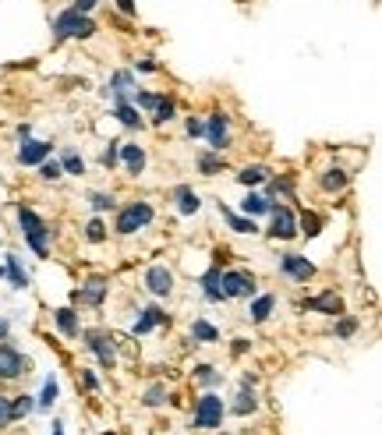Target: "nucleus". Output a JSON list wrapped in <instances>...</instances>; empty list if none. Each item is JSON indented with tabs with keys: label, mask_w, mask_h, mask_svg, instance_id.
<instances>
[{
	"label": "nucleus",
	"mask_w": 382,
	"mask_h": 435,
	"mask_svg": "<svg viewBox=\"0 0 382 435\" xmlns=\"http://www.w3.org/2000/svg\"><path fill=\"white\" fill-rule=\"evenodd\" d=\"M96 28H99V25H96L89 15L68 8V11H61V15L53 18V43H64V39H89Z\"/></svg>",
	"instance_id": "1"
},
{
	"label": "nucleus",
	"mask_w": 382,
	"mask_h": 435,
	"mask_svg": "<svg viewBox=\"0 0 382 435\" xmlns=\"http://www.w3.org/2000/svg\"><path fill=\"white\" fill-rule=\"evenodd\" d=\"M18 230L25 234V241H28V248L39 255V259H46L50 255V234H53V227H46L39 216L32 212V209H18Z\"/></svg>",
	"instance_id": "2"
},
{
	"label": "nucleus",
	"mask_w": 382,
	"mask_h": 435,
	"mask_svg": "<svg viewBox=\"0 0 382 435\" xmlns=\"http://www.w3.org/2000/svg\"><path fill=\"white\" fill-rule=\"evenodd\" d=\"M153 223V205L149 202H128L121 212H117V234L121 237H131V234H138L142 227H149Z\"/></svg>",
	"instance_id": "3"
},
{
	"label": "nucleus",
	"mask_w": 382,
	"mask_h": 435,
	"mask_svg": "<svg viewBox=\"0 0 382 435\" xmlns=\"http://www.w3.org/2000/svg\"><path fill=\"white\" fill-rule=\"evenodd\" d=\"M220 294H223V301L255 297V276L245 272V269H227V272H220Z\"/></svg>",
	"instance_id": "4"
},
{
	"label": "nucleus",
	"mask_w": 382,
	"mask_h": 435,
	"mask_svg": "<svg viewBox=\"0 0 382 435\" xmlns=\"http://www.w3.org/2000/svg\"><path fill=\"white\" fill-rule=\"evenodd\" d=\"M223 425V400L216 393H202L195 403V428H220Z\"/></svg>",
	"instance_id": "5"
},
{
	"label": "nucleus",
	"mask_w": 382,
	"mask_h": 435,
	"mask_svg": "<svg viewBox=\"0 0 382 435\" xmlns=\"http://www.w3.org/2000/svg\"><path fill=\"white\" fill-rule=\"evenodd\" d=\"M269 216H273V227H269V237H273V241H294V237H298V216H294V209L273 202Z\"/></svg>",
	"instance_id": "6"
},
{
	"label": "nucleus",
	"mask_w": 382,
	"mask_h": 435,
	"mask_svg": "<svg viewBox=\"0 0 382 435\" xmlns=\"http://www.w3.org/2000/svg\"><path fill=\"white\" fill-rule=\"evenodd\" d=\"M202 138L213 145V152H223L230 145V124L223 113H209V120L202 124Z\"/></svg>",
	"instance_id": "7"
},
{
	"label": "nucleus",
	"mask_w": 382,
	"mask_h": 435,
	"mask_svg": "<svg viewBox=\"0 0 382 435\" xmlns=\"http://www.w3.org/2000/svg\"><path fill=\"white\" fill-rule=\"evenodd\" d=\"M28 371V358L25 354H18L11 344H0V379H18V376H25Z\"/></svg>",
	"instance_id": "8"
},
{
	"label": "nucleus",
	"mask_w": 382,
	"mask_h": 435,
	"mask_svg": "<svg viewBox=\"0 0 382 435\" xmlns=\"http://www.w3.org/2000/svg\"><path fill=\"white\" fill-rule=\"evenodd\" d=\"M78 336L85 340V347L99 358L103 368H113V364H117V354H113V347H110V340H106L99 329H85V333H78Z\"/></svg>",
	"instance_id": "9"
},
{
	"label": "nucleus",
	"mask_w": 382,
	"mask_h": 435,
	"mask_svg": "<svg viewBox=\"0 0 382 435\" xmlns=\"http://www.w3.org/2000/svg\"><path fill=\"white\" fill-rule=\"evenodd\" d=\"M301 308L305 312H318V315H343V297L336 290H322V294L308 297Z\"/></svg>",
	"instance_id": "10"
},
{
	"label": "nucleus",
	"mask_w": 382,
	"mask_h": 435,
	"mask_svg": "<svg viewBox=\"0 0 382 435\" xmlns=\"http://www.w3.org/2000/svg\"><path fill=\"white\" fill-rule=\"evenodd\" d=\"M280 272L298 279V284H308V279L315 276V262H308L305 255H283L280 259Z\"/></svg>",
	"instance_id": "11"
},
{
	"label": "nucleus",
	"mask_w": 382,
	"mask_h": 435,
	"mask_svg": "<svg viewBox=\"0 0 382 435\" xmlns=\"http://www.w3.org/2000/svg\"><path fill=\"white\" fill-rule=\"evenodd\" d=\"M145 287H149V294H156V297H170L173 272L166 266H149V272H145Z\"/></svg>",
	"instance_id": "12"
},
{
	"label": "nucleus",
	"mask_w": 382,
	"mask_h": 435,
	"mask_svg": "<svg viewBox=\"0 0 382 435\" xmlns=\"http://www.w3.org/2000/svg\"><path fill=\"white\" fill-rule=\"evenodd\" d=\"M106 290H110L106 276H89V279H85V284H82L78 297H82V304H89V308H99V304L106 301Z\"/></svg>",
	"instance_id": "13"
},
{
	"label": "nucleus",
	"mask_w": 382,
	"mask_h": 435,
	"mask_svg": "<svg viewBox=\"0 0 382 435\" xmlns=\"http://www.w3.org/2000/svg\"><path fill=\"white\" fill-rule=\"evenodd\" d=\"M50 149H53L50 142H36V138H32V142H21V145H18V163H21V167H39V163L50 156Z\"/></svg>",
	"instance_id": "14"
},
{
	"label": "nucleus",
	"mask_w": 382,
	"mask_h": 435,
	"mask_svg": "<svg viewBox=\"0 0 382 435\" xmlns=\"http://www.w3.org/2000/svg\"><path fill=\"white\" fill-rule=\"evenodd\" d=\"M117 163H124L128 174H142V170H145V149L135 145V142H124V145H121V156H117Z\"/></svg>",
	"instance_id": "15"
},
{
	"label": "nucleus",
	"mask_w": 382,
	"mask_h": 435,
	"mask_svg": "<svg viewBox=\"0 0 382 435\" xmlns=\"http://www.w3.org/2000/svg\"><path fill=\"white\" fill-rule=\"evenodd\" d=\"M170 319H166V312H160V308L153 304V308H142V315H138V322H135V336H142V333H149V329H156V326H166Z\"/></svg>",
	"instance_id": "16"
},
{
	"label": "nucleus",
	"mask_w": 382,
	"mask_h": 435,
	"mask_svg": "<svg viewBox=\"0 0 382 435\" xmlns=\"http://www.w3.org/2000/svg\"><path fill=\"white\" fill-rule=\"evenodd\" d=\"M347 181H350V170H347V167H330V170H322V177H318L322 192H343Z\"/></svg>",
	"instance_id": "17"
},
{
	"label": "nucleus",
	"mask_w": 382,
	"mask_h": 435,
	"mask_svg": "<svg viewBox=\"0 0 382 435\" xmlns=\"http://www.w3.org/2000/svg\"><path fill=\"white\" fill-rule=\"evenodd\" d=\"M173 202H178V212L181 216H195L202 209V198L195 195V188H188V184H181L178 192H173Z\"/></svg>",
	"instance_id": "18"
},
{
	"label": "nucleus",
	"mask_w": 382,
	"mask_h": 435,
	"mask_svg": "<svg viewBox=\"0 0 382 435\" xmlns=\"http://www.w3.org/2000/svg\"><path fill=\"white\" fill-rule=\"evenodd\" d=\"M220 212H223V220L230 223L233 234H258V223L251 220V216H238V212H230L223 202H220Z\"/></svg>",
	"instance_id": "19"
},
{
	"label": "nucleus",
	"mask_w": 382,
	"mask_h": 435,
	"mask_svg": "<svg viewBox=\"0 0 382 435\" xmlns=\"http://www.w3.org/2000/svg\"><path fill=\"white\" fill-rule=\"evenodd\" d=\"M273 308H276V297H273V294H262V297H255V301H251L248 319H251V322H266V319L273 315Z\"/></svg>",
	"instance_id": "20"
},
{
	"label": "nucleus",
	"mask_w": 382,
	"mask_h": 435,
	"mask_svg": "<svg viewBox=\"0 0 382 435\" xmlns=\"http://www.w3.org/2000/svg\"><path fill=\"white\" fill-rule=\"evenodd\" d=\"M53 322H57V329H61L64 336H78L82 333V326H78V315L71 312V308H57V312H53Z\"/></svg>",
	"instance_id": "21"
},
{
	"label": "nucleus",
	"mask_w": 382,
	"mask_h": 435,
	"mask_svg": "<svg viewBox=\"0 0 382 435\" xmlns=\"http://www.w3.org/2000/svg\"><path fill=\"white\" fill-rule=\"evenodd\" d=\"M4 276L11 279V287H15V290H25V287H28V272H25V266H21V259H18V255H8Z\"/></svg>",
	"instance_id": "22"
},
{
	"label": "nucleus",
	"mask_w": 382,
	"mask_h": 435,
	"mask_svg": "<svg viewBox=\"0 0 382 435\" xmlns=\"http://www.w3.org/2000/svg\"><path fill=\"white\" fill-rule=\"evenodd\" d=\"M57 163H61V170L71 174V177H82V174H85V160H82V152H78V149H64Z\"/></svg>",
	"instance_id": "23"
},
{
	"label": "nucleus",
	"mask_w": 382,
	"mask_h": 435,
	"mask_svg": "<svg viewBox=\"0 0 382 435\" xmlns=\"http://www.w3.org/2000/svg\"><path fill=\"white\" fill-rule=\"evenodd\" d=\"M241 209H245V216H251V220H255V216H266L273 209V202L266 195H258V192H248V198L241 202Z\"/></svg>",
	"instance_id": "24"
},
{
	"label": "nucleus",
	"mask_w": 382,
	"mask_h": 435,
	"mask_svg": "<svg viewBox=\"0 0 382 435\" xmlns=\"http://www.w3.org/2000/svg\"><path fill=\"white\" fill-rule=\"evenodd\" d=\"M255 407H258V396H255V386H241V393H238V400H233V407H230V411L245 418V414H251Z\"/></svg>",
	"instance_id": "25"
},
{
	"label": "nucleus",
	"mask_w": 382,
	"mask_h": 435,
	"mask_svg": "<svg viewBox=\"0 0 382 435\" xmlns=\"http://www.w3.org/2000/svg\"><path fill=\"white\" fill-rule=\"evenodd\" d=\"M202 290H205V301H213V304L223 301V294H220V266H213L202 276Z\"/></svg>",
	"instance_id": "26"
},
{
	"label": "nucleus",
	"mask_w": 382,
	"mask_h": 435,
	"mask_svg": "<svg viewBox=\"0 0 382 435\" xmlns=\"http://www.w3.org/2000/svg\"><path fill=\"white\" fill-rule=\"evenodd\" d=\"M191 340H198V344H216L220 329H216L213 322H205V319H195V322H191Z\"/></svg>",
	"instance_id": "27"
},
{
	"label": "nucleus",
	"mask_w": 382,
	"mask_h": 435,
	"mask_svg": "<svg viewBox=\"0 0 382 435\" xmlns=\"http://www.w3.org/2000/svg\"><path fill=\"white\" fill-rule=\"evenodd\" d=\"M198 170H202L205 177H213V174L227 170V160L220 156V152H202V156H198Z\"/></svg>",
	"instance_id": "28"
},
{
	"label": "nucleus",
	"mask_w": 382,
	"mask_h": 435,
	"mask_svg": "<svg viewBox=\"0 0 382 435\" xmlns=\"http://www.w3.org/2000/svg\"><path fill=\"white\" fill-rule=\"evenodd\" d=\"M262 181H269V170L262 167V163H255V167H245V170L238 174V184H245V188H255V184H262Z\"/></svg>",
	"instance_id": "29"
},
{
	"label": "nucleus",
	"mask_w": 382,
	"mask_h": 435,
	"mask_svg": "<svg viewBox=\"0 0 382 435\" xmlns=\"http://www.w3.org/2000/svg\"><path fill=\"white\" fill-rule=\"evenodd\" d=\"M113 117H117V120H121V124H124V128H142V124H145V120H142V113H138V110H135L131 103H117Z\"/></svg>",
	"instance_id": "30"
},
{
	"label": "nucleus",
	"mask_w": 382,
	"mask_h": 435,
	"mask_svg": "<svg viewBox=\"0 0 382 435\" xmlns=\"http://www.w3.org/2000/svg\"><path fill=\"white\" fill-rule=\"evenodd\" d=\"M298 234H305V237H318V234H322V216H318V212H305L301 220H298Z\"/></svg>",
	"instance_id": "31"
},
{
	"label": "nucleus",
	"mask_w": 382,
	"mask_h": 435,
	"mask_svg": "<svg viewBox=\"0 0 382 435\" xmlns=\"http://www.w3.org/2000/svg\"><path fill=\"white\" fill-rule=\"evenodd\" d=\"M131 89H135V75H131V71H113V75H110V92H121V96H128Z\"/></svg>",
	"instance_id": "32"
},
{
	"label": "nucleus",
	"mask_w": 382,
	"mask_h": 435,
	"mask_svg": "<svg viewBox=\"0 0 382 435\" xmlns=\"http://www.w3.org/2000/svg\"><path fill=\"white\" fill-rule=\"evenodd\" d=\"M36 411V400L28 396V393H21L18 400H11V421H18V418H25V414H32Z\"/></svg>",
	"instance_id": "33"
},
{
	"label": "nucleus",
	"mask_w": 382,
	"mask_h": 435,
	"mask_svg": "<svg viewBox=\"0 0 382 435\" xmlns=\"http://www.w3.org/2000/svg\"><path fill=\"white\" fill-rule=\"evenodd\" d=\"M142 403H145V407H163V403H166V386L163 382L149 386V389H145V396H142Z\"/></svg>",
	"instance_id": "34"
},
{
	"label": "nucleus",
	"mask_w": 382,
	"mask_h": 435,
	"mask_svg": "<svg viewBox=\"0 0 382 435\" xmlns=\"http://www.w3.org/2000/svg\"><path fill=\"white\" fill-rule=\"evenodd\" d=\"M195 379H198L202 386H220V382H223V376H220L213 364H198V368H195Z\"/></svg>",
	"instance_id": "35"
},
{
	"label": "nucleus",
	"mask_w": 382,
	"mask_h": 435,
	"mask_svg": "<svg viewBox=\"0 0 382 435\" xmlns=\"http://www.w3.org/2000/svg\"><path fill=\"white\" fill-rule=\"evenodd\" d=\"M57 393H61V386H57V379L50 376V379L43 382V393H39V400H36V407H53Z\"/></svg>",
	"instance_id": "36"
},
{
	"label": "nucleus",
	"mask_w": 382,
	"mask_h": 435,
	"mask_svg": "<svg viewBox=\"0 0 382 435\" xmlns=\"http://www.w3.org/2000/svg\"><path fill=\"white\" fill-rule=\"evenodd\" d=\"M85 237H89L93 244H103V241H106V223L99 220V216H93V220L85 223Z\"/></svg>",
	"instance_id": "37"
},
{
	"label": "nucleus",
	"mask_w": 382,
	"mask_h": 435,
	"mask_svg": "<svg viewBox=\"0 0 382 435\" xmlns=\"http://www.w3.org/2000/svg\"><path fill=\"white\" fill-rule=\"evenodd\" d=\"M358 333V319L354 315H343L340 322H336V340H350Z\"/></svg>",
	"instance_id": "38"
},
{
	"label": "nucleus",
	"mask_w": 382,
	"mask_h": 435,
	"mask_svg": "<svg viewBox=\"0 0 382 435\" xmlns=\"http://www.w3.org/2000/svg\"><path fill=\"white\" fill-rule=\"evenodd\" d=\"M170 117H173V103H170V100H160V103H156V110H153V124L160 128V124H166Z\"/></svg>",
	"instance_id": "39"
},
{
	"label": "nucleus",
	"mask_w": 382,
	"mask_h": 435,
	"mask_svg": "<svg viewBox=\"0 0 382 435\" xmlns=\"http://www.w3.org/2000/svg\"><path fill=\"white\" fill-rule=\"evenodd\" d=\"M61 174L64 170H61V163H57V160H43L39 163V177L43 181H61Z\"/></svg>",
	"instance_id": "40"
},
{
	"label": "nucleus",
	"mask_w": 382,
	"mask_h": 435,
	"mask_svg": "<svg viewBox=\"0 0 382 435\" xmlns=\"http://www.w3.org/2000/svg\"><path fill=\"white\" fill-rule=\"evenodd\" d=\"M117 156H121V142L110 138V145L103 149V167H106V170H113V167H117Z\"/></svg>",
	"instance_id": "41"
},
{
	"label": "nucleus",
	"mask_w": 382,
	"mask_h": 435,
	"mask_svg": "<svg viewBox=\"0 0 382 435\" xmlns=\"http://www.w3.org/2000/svg\"><path fill=\"white\" fill-rule=\"evenodd\" d=\"M89 205H93L96 212H106V209H113V195H106V192H93V195H89Z\"/></svg>",
	"instance_id": "42"
},
{
	"label": "nucleus",
	"mask_w": 382,
	"mask_h": 435,
	"mask_svg": "<svg viewBox=\"0 0 382 435\" xmlns=\"http://www.w3.org/2000/svg\"><path fill=\"white\" fill-rule=\"evenodd\" d=\"M135 100H138V107H142V110H156V103H160L163 96H153V92H138Z\"/></svg>",
	"instance_id": "43"
},
{
	"label": "nucleus",
	"mask_w": 382,
	"mask_h": 435,
	"mask_svg": "<svg viewBox=\"0 0 382 435\" xmlns=\"http://www.w3.org/2000/svg\"><path fill=\"white\" fill-rule=\"evenodd\" d=\"M8 425H11V400L0 396V428H8Z\"/></svg>",
	"instance_id": "44"
},
{
	"label": "nucleus",
	"mask_w": 382,
	"mask_h": 435,
	"mask_svg": "<svg viewBox=\"0 0 382 435\" xmlns=\"http://www.w3.org/2000/svg\"><path fill=\"white\" fill-rule=\"evenodd\" d=\"M184 131H188V138H202V120H198V117H188Z\"/></svg>",
	"instance_id": "45"
},
{
	"label": "nucleus",
	"mask_w": 382,
	"mask_h": 435,
	"mask_svg": "<svg viewBox=\"0 0 382 435\" xmlns=\"http://www.w3.org/2000/svg\"><path fill=\"white\" fill-rule=\"evenodd\" d=\"M113 4H117V11H121L124 18H135V11H138L135 0H113Z\"/></svg>",
	"instance_id": "46"
},
{
	"label": "nucleus",
	"mask_w": 382,
	"mask_h": 435,
	"mask_svg": "<svg viewBox=\"0 0 382 435\" xmlns=\"http://www.w3.org/2000/svg\"><path fill=\"white\" fill-rule=\"evenodd\" d=\"M99 4V0H75V11H82V15H89L93 8Z\"/></svg>",
	"instance_id": "47"
},
{
	"label": "nucleus",
	"mask_w": 382,
	"mask_h": 435,
	"mask_svg": "<svg viewBox=\"0 0 382 435\" xmlns=\"http://www.w3.org/2000/svg\"><path fill=\"white\" fill-rule=\"evenodd\" d=\"M160 64H156V60H138V71H156Z\"/></svg>",
	"instance_id": "48"
},
{
	"label": "nucleus",
	"mask_w": 382,
	"mask_h": 435,
	"mask_svg": "<svg viewBox=\"0 0 382 435\" xmlns=\"http://www.w3.org/2000/svg\"><path fill=\"white\" fill-rule=\"evenodd\" d=\"M85 386H89V389H99V382H96L93 371H85Z\"/></svg>",
	"instance_id": "49"
},
{
	"label": "nucleus",
	"mask_w": 382,
	"mask_h": 435,
	"mask_svg": "<svg viewBox=\"0 0 382 435\" xmlns=\"http://www.w3.org/2000/svg\"><path fill=\"white\" fill-rule=\"evenodd\" d=\"M245 351H248V340H238V344H233V354H238V358H241Z\"/></svg>",
	"instance_id": "50"
},
{
	"label": "nucleus",
	"mask_w": 382,
	"mask_h": 435,
	"mask_svg": "<svg viewBox=\"0 0 382 435\" xmlns=\"http://www.w3.org/2000/svg\"><path fill=\"white\" fill-rule=\"evenodd\" d=\"M8 333H11V322H8V319H0V340H8Z\"/></svg>",
	"instance_id": "51"
},
{
	"label": "nucleus",
	"mask_w": 382,
	"mask_h": 435,
	"mask_svg": "<svg viewBox=\"0 0 382 435\" xmlns=\"http://www.w3.org/2000/svg\"><path fill=\"white\" fill-rule=\"evenodd\" d=\"M50 435H64V425H61V421H53V432H50Z\"/></svg>",
	"instance_id": "52"
},
{
	"label": "nucleus",
	"mask_w": 382,
	"mask_h": 435,
	"mask_svg": "<svg viewBox=\"0 0 382 435\" xmlns=\"http://www.w3.org/2000/svg\"><path fill=\"white\" fill-rule=\"evenodd\" d=\"M0 276H4V266H0Z\"/></svg>",
	"instance_id": "53"
},
{
	"label": "nucleus",
	"mask_w": 382,
	"mask_h": 435,
	"mask_svg": "<svg viewBox=\"0 0 382 435\" xmlns=\"http://www.w3.org/2000/svg\"><path fill=\"white\" fill-rule=\"evenodd\" d=\"M103 435H113V432H103Z\"/></svg>",
	"instance_id": "54"
}]
</instances>
